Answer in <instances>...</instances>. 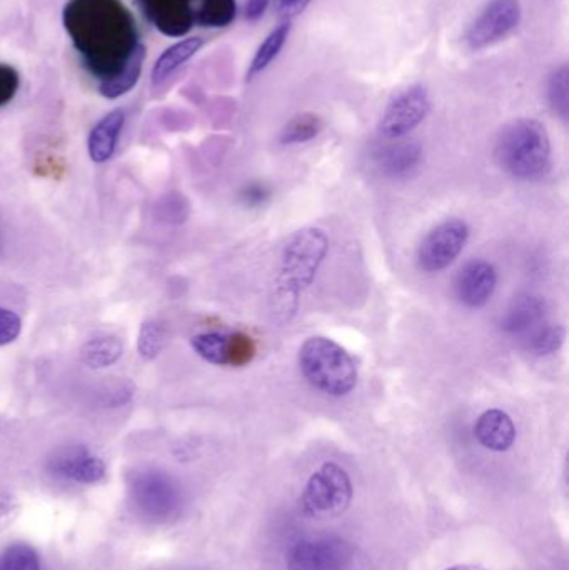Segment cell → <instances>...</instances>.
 <instances>
[{"mask_svg":"<svg viewBox=\"0 0 569 570\" xmlns=\"http://www.w3.org/2000/svg\"><path fill=\"white\" fill-rule=\"evenodd\" d=\"M330 253V237L320 227H303L284 244L271 294L274 321H293L304 292L314 284Z\"/></svg>","mask_w":569,"mask_h":570,"instance_id":"cell-1","label":"cell"},{"mask_svg":"<svg viewBox=\"0 0 569 570\" xmlns=\"http://www.w3.org/2000/svg\"><path fill=\"white\" fill-rule=\"evenodd\" d=\"M494 156L501 169L514 179H543L551 169L550 134L540 120H513L498 136Z\"/></svg>","mask_w":569,"mask_h":570,"instance_id":"cell-2","label":"cell"},{"mask_svg":"<svg viewBox=\"0 0 569 570\" xmlns=\"http://www.w3.org/2000/svg\"><path fill=\"white\" fill-rule=\"evenodd\" d=\"M297 364L307 384L330 397H346L360 382L353 355L324 335H314L301 345Z\"/></svg>","mask_w":569,"mask_h":570,"instance_id":"cell-3","label":"cell"},{"mask_svg":"<svg viewBox=\"0 0 569 570\" xmlns=\"http://www.w3.org/2000/svg\"><path fill=\"white\" fill-rule=\"evenodd\" d=\"M353 494V482L346 469L336 462H324L307 479L301 508L313 519H336L350 509Z\"/></svg>","mask_w":569,"mask_h":570,"instance_id":"cell-4","label":"cell"},{"mask_svg":"<svg viewBox=\"0 0 569 570\" xmlns=\"http://www.w3.org/2000/svg\"><path fill=\"white\" fill-rule=\"evenodd\" d=\"M129 495L137 514L150 522L167 521L180 505L176 482L159 471L139 472L130 481Z\"/></svg>","mask_w":569,"mask_h":570,"instance_id":"cell-5","label":"cell"},{"mask_svg":"<svg viewBox=\"0 0 569 570\" xmlns=\"http://www.w3.org/2000/svg\"><path fill=\"white\" fill-rule=\"evenodd\" d=\"M470 236L467 220L460 217L443 220L428 233L418 247V266L426 274L443 273L463 254Z\"/></svg>","mask_w":569,"mask_h":570,"instance_id":"cell-6","label":"cell"},{"mask_svg":"<svg viewBox=\"0 0 569 570\" xmlns=\"http://www.w3.org/2000/svg\"><path fill=\"white\" fill-rule=\"evenodd\" d=\"M431 112V97L426 87L411 86L391 99L381 117L377 132L383 139L400 140L413 132Z\"/></svg>","mask_w":569,"mask_h":570,"instance_id":"cell-7","label":"cell"},{"mask_svg":"<svg viewBox=\"0 0 569 570\" xmlns=\"http://www.w3.org/2000/svg\"><path fill=\"white\" fill-rule=\"evenodd\" d=\"M521 20L520 0H491L464 33L471 50H484L507 39Z\"/></svg>","mask_w":569,"mask_h":570,"instance_id":"cell-8","label":"cell"},{"mask_svg":"<svg viewBox=\"0 0 569 570\" xmlns=\"http://www.w3.org/2000/svg\"><path fill=\"white\" fill-rule=\"evenodd\" d=\"M190 345L200 358L219 367H244L257 352L254 338L243 332H204L194 335Z\"/></svg>","mask_w":569,"mask_h":570,"instance_id":"cell-9","label":"cell"},{"mask_svg":"<svg viewBox=\"0 0 569 570\" xmlns=\"http://www.w3.org/2000/svg\"><path fill=\"white\" fill-rule=\"evenodd\" d=\"M353 548L340 538H311L296 542L287 552V570H344Z\"/></svg>","mask_w":569,"mask_h":570,"instance_id":"cell-10","label":"cell"},{"mask_svg":"<svg viewBox=\"0 0 569 570\" xmlns=\"http://www.w3.org/2000/svg\"><path fill=\"white\" fill-rule=\"evenodd\" d=\"M498 287V273L484 259L471 261L458 274L454 291L458 301L470 308H481L493 298Z\"/></svg>","mask_w":569,"mask_h":570,"instance_id":"cell-11","label":"cell"},{"mask_svg":"<svg viewBox=\"0 0 569 570\" xmlns=\"http://www.w3.org/2000/svg\"><path fill=\"white\" fill-rule=\"evenodd\" d=\"M50 472L72 484H97L106 475V464L99 455L86 448H70L59 452L49 465Z\"/></svg>","mask_w":569,"mask_h":570,"instance_id":"cell-12","label":"cell"},{"mask_svg":"<svg viewBox=\"0 0 569 570\" xmlns=\"http://www.w3.org/2000/svg\"><path fill=\"white\" fill-rule=\"evenodd\" d=\"M424 154L420 144L411 140H396L381 147L374 154V163L383 176L390 179H410L420 170Z\"/></svg>","mask_w":569,"mask_h":570,"instance_id":"cell-13","label":"cell"},{"mask_svg":"<svg viewBox=\"0 0 569 570\" xmlns=\"http://www.w3.org/2000/svg\"><path fill=\"white\" fill-rule=\"evenodd\" d=\"M517 425L503 409H488L474 424V438L488 451H510L517 442Z\"/></svg>","mask_w":569,"mask_h":570,"instance_id":"cell-14","label":"cell"},{"mask_svg":"<svg viewBox=\"0 0 569 570\" xmlns=\"http://www.w3.org/2000/svg\"><path fill=\"white\" fill-rule=\"evenodd\" d=\"M547 322V302L533 294L514 298L503 317V331L513 337H528Z\"/></svg>","mask_w":569,"mask_h":570,"instance_id":"cell-15","label":"cell"},{"mask_svg":"<svg viewBox=\"0 0 569 570\" xmlns=\"http://www.w3.org/2000/svg\"><path fill=\"white\" fill-rule=\"evenodd\" d=\"M126 122V114L120 109L104 116L99 122L90 130L89 140H87V149H89L90 159L96 164H104L116 153L117 144H119L120 132Z\"/></svg>","mask_w":569,"mask_h":570,"instance_id":"cell-16","label":"cell"},{"mask_svg":"<svg viewBox=\"0 0 569 570\" xmlns=\"http://www.w3.org/2000/svg\"><path fill=\"white\" fill-rule=\"evenodd\" d=\"M144 60H146V47H144L143 43H137L136 49L133 50L129 59L124 63L122 69H120L116 76L100 80V96L114 100L130 92L134 86L139 82L140 73H143L144 69Z\"/></svg>","mask_w":569,"mask_h":570,"instance_id":"cell-17","label":"cell"},{"mask_svg":"<svg viewBox=\"0 0 569 570\" xmlns=\"http://www.w3.org/2000/svg\"><path fill=\"white\" fill-rule=\"evenodd\" d=\"M203 46L204 40L200 37H187V39L179 40L169 49L164 50L154 63L153 73H150L154 86L166 82L187 60L193 59Z\"/></svg>","mask_w":569,"mask_h":570,"instance_id":"cell-18","label":"cell"},{"mask_svg":"<svg viewBox=\"0 0 569 570\" xmlns=\"http://www.w3.org/2000/svg\"><path fill=\"white\" fill-rule=\"evenodd\" d=\"M124 354V344L119 337L110 334L94 335L87 338L80 348L84 364L92 368H107L116 364Z\"/></svg>","mask_w":569,"mask_h":570,"instance_id":"cell-19","label":"cell"},{"mask_svg":"<svg viewBox=\"0 0 569 570\" xmlns=\"http://www.w3.org/2000/svg\"><path fill=\"white\" fill-rule=\"evenodd\" d=\"M565 338H567V328L561 324H550L545 322L543 325L531 332L524 338V347L531 355L537 357H548L563 347Z\"/></svg>","mask_w":569,"mask_h":570,"instance_id":"cell-20","label":"cell"},{"mask_svg":"<svg viewBox=\"0 0 569 570\" xmlns=\"http://www.w3.org/2000/svg\"><path fill=\"white\" fill-rule=\"evenodd\" d=\"M324 124L316 114L304 112L293 117L281 130L279 144L283 146H297V144L311 142L320 136Z\"/></svg>","mask_w":569,"mask_h":570,"instance_id":"cell-21","label":"cell"},{"mask_svg":"<svg viewBox=\"0 0 569 570\" xmlns=\"http://www.w3.org/2000/svg\"><path fill=\"white\" fill-rule=\"evenodd\" d=\"M290 33L291 26L284 22L264 39V42L257 49L256 56H254L253 62H251L247 79H253V77H256L257 73L263 72V70L271 66V62L279 56L281 50L286 46Z\"/></svg>","mask_w":569,"mask_h":570,"instance_id":"cell-22","label":"cell"},{"mask_svg":"<svg viewBox=\"0 0 569 570\" xmlns=\"http://www.w3.org/2000/svg\"><path fill=\"white\" fill-rule=\"evenodd\" d=\"M547 97L551 110L568 122L569 117V69L560 66L550 73L547 83Z\"/></svg>","mask_w":569,"mask_h":570,"instance_id":"cell-23","label":"cell"},{"mask_svg":"<svg viewBox=\"0 0 569 570\" xmlns=\"http://www.w3.org/2000/svg\"><path fill=\"white\" fill-rule=\"evenodd\" d=\"M166 345V331L156 321L144 322L137 338V351L146 361H154Z\"/></svg>","mask_w":569,"mask_h":570,"instance_id":"cell-24","label":"cell"},{"mask_svg":"<svg viewBox=\"0 0 569 570\" xmlns=\"http://www.w3.org/2000/svg\"><path fill=\"white\" fill-rule=\"evenodd\" d=\"M0 570H40L39 554L30 546H10L0 554Z\"/></svg>","mask_w":569,"mask_h":570,"instance_id":"cell-25","label":"cell"},{"mask_svg":"<svg viewBox=\"0 0 569 570\" xmlns=\"http://www.w3.org/2000/svg\"><path fill=\"white\" fill-rule=\"evenodd\" d=\"M20 332H22V318L10 308L0 307V347L16 342Z\"/></svg>","mask_w":569,"mask_h":570,"instance_id":"cell-26","label":"cell"},{"mask_svg":"<svg viewBox=\"0 0 569 570\" xmlns=\"http://www.w3.org/2000/svg\"><path fill=\"white\" fill-rule=\"evenodd\" d=\"M204 22L214 27L224 26L229 22L234 16L233 0H210L206 9L203 10Z\"/></svg>","mask_w":569,"mask_h":570,"instance_id":"cell-27","label":"cell"},{"mask_svg":"<svg viewBox=\"0 0 569 570\" xmlns=\"http://www.w3.org/2000/svg\"><path fill=\"white\" fill-rule=\"evenodd\" d=\"M271 190L267 189L264 184L253 183L247 184L243 190H241V199L246 206L249 207H259L263 204H266L269 200Z\"/></svg>","mask_w":569,"mask_h":570,"instance_id":"cell-28","label":"cell"},{"mask_svg":"<svg viewBox=\"0 0 569 570\" xmlns=\"http://www.w3.org/2000/svg\"><path fill=\"white\" fill-rule=\"evenodd\" d=\"M17 82V73L10 67H0V106L12 99Z\"/></svg>","mask_w":569,"mask_h":570,"instance_id":"cell-29","label":"cell"},{"mask_svg":"<svg viewBox=\"0 0 569 570\" xmlns=\"http://www.w3.org/2000/svg\"><path fill=\"white\" fill-rule=\"evenodd\" d=\"M307 3H310V0H279L277 10H279L281 16L294 17L303 12Z\"/></svg>","mask_w":569,"mask_h":570,"instance_id":"cell-30","label":"cell"},{"mask_svg":"<svg viewBox=\"0 0 569 570\" xmlns=\"http://www.w3.org/2000/svg\"><path fill=\"white\" fill-rule=\"evenodd\" d=\"M269 0H247L246 17L249 20L259 19L266 12Z\"/></svg>","mask_w":569,"mask_h":570,"instance_id":"cell-31","label":"cell"},{"mask_svg":"<svg viewBox=\"0 0 569 570\" xmlns=\"http://www.w3.org/2000/svg\"><path fill=\"white\" fill-rule=\"evenodd\" d=\"M444 570H488V569L481 568V566L460 564V566H453V568H448Z\"/></svg>","mask_w":569,"mask_h":570,"instance_id":"cell-32","label":"cell"},{"mask_svg":"<svg viewBox=\"0 0 569 570\" xmlns=\"http://www.w3.org/2000/svg\"><path fill=\"white\" fill-rule=\"evenodd\" d=\"M3 249V239H2V233H0V253H2Z\"/></svg>","mask_w":569,"mask_h":570,"instance_id":"cell-33","label":"cell"}]
</instances>
